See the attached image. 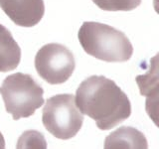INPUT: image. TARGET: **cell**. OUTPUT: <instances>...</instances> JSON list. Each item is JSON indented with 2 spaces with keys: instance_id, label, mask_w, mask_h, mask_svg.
Masks as SVG:
<instances>
[{
  "instance_id": "cell-8",
  "label": "cell",
  "mask_w": 159,
  "mask_h": 149,
  "mask_svg": "<svg viewBox=\"0 0 159 149\" xmlns=\"http://www.w3.org/2000/svg\"><path fill=\"white\" fill-rule=\"evenodd\" d=\"M21 61V49L11 32L0 24V72L6 73L16 69Z\"/></svg>"
},
{
  "instance_id": "cell-10",
  "label": "cell",
  "mask_w": 159,
  "mask_h": 149,
  "mask_svg": "<svg viewBox=\"0 0 159 149\" xmlns=\"http://www.w3.org/2000/svg\"><path fill=\"white\" fill-rule=\"evenodd\" d=\"M104 11H131L141 4V0H92Z\"/></svg>"
},
{
  "instance_id": "cell-2",
  "label": "cell",
  "mask_w": 159,
  "mask_h": 149,
  "mask_svg": "<svg viewBox=\"0 0 159 149\" xmlns=\"http://www.w3.org/2000/svg\"><path fill=\"white\" fill-rule=\"evenodd\" d=\"M78 38L84 51L101 61L120 63L132 57L133 47L126 35L107 24L84 22Z\"/></svg>"
},
{
  "instance_id": "cell-9",
  "label": "cell",
  "mask_w": 159,
  "mask_h": 149,
  "mask_svg": "<svg viewBox=\"0 0 159 149\" xmlns=\"http://www.w3.org/2000/svg\"><path fill=\"white\" fill-rule=\"evenodd\" d=\"M16 149H47L46 138L42 132L29 129L19 136Z\"/></svg>"
},
{
  "instance_id": "cell-4",
  "label": "cell",
  "mask_w": 159,
  "mask_h": 149,
  "mask_svg": "<svg viewBox=\"0 0 159 149\" xmlns=\"http://www.w3.org/2000/svg\"><path fill=\"white\" fill-rule=\"evenodd\" d=\"M42 122L53 136L68 140L76 136L82 128L84 116L76 106L73 94L61 93L46 101Z\"/></svg>"
},
{
  "instance_id": "cell-6",
  "label": "cell",
  "mask_w": 159,
  "mask_h": 149,
  "mask_svg": "<svg viewBox=\"0 0 159 149\" xmlns=\"http://www.w3.org/2000/svg\"><path fill=\"white\" fill-rule=\"evenodd\" d=\"M0 8L20 27H33L45 14L44 0H0Z\"/></svg>"
},
{
  "instance_id": "cell-11",
  "label": "cell",
  "mask_w": 159,
  "mask_h": 149,
  "mask_svg": "<svg viewBox=\"0 0 159 149\" xmlns=\"http://www.w3.org/2000/svg\"><path fill=\"white\" fill-rule=\"evenodd\" d=\"M0 149H5V139L1 132H0Z\"/></svg>"
},
{
  "instance_id": "cell-7",
  "label": "cell",
  "mask_w": 159,
  "mask_h": 149,
  "mask_svg": "<svg viewBox=\"0 0 159 149\" xmlns=\"http://www.w3.org/2000/svg\"><path fill=\"white\" fill-rule=\"evenodd\" d=\"M104 149H148V141L138 129L121 126L106 137Z\"/></svg>"
},
{
  "instance_id": "cell-5",
  "label": "cell",
  "mask_w": 159,
  "mask_h": 149,
  "mask_svg": "<svg viewBox=\"0 0 159 149\" xmlns=\"http://www.w3.org/2000/svg\"><path fill=\"white\" fill-rule=\"evenodd\" d=\"M75 68L74 54L65 45L59 43L44 45L35 56V69L40 78L50 84L66 83Z\"/></svg>"
},
{
  "instance_id": "cell-1",
  "label": "cell",
  "mask_w": 159,
  "mask_h": 149,
  "mask_svg": "<svg viewBox=\"0 0 159 149\" xmlns=\"http://www.w3.org/2000/svg\"><path fill=\"white\" fill-rule=\"evenodd\" d=\"M79 111L93 119L102 130H109L130 116L131 103L116 82L91 76L80 84L75 97Z\"/></svg>"
},
{
  "instance_id": "cell-3",
  "label": "cell",
  "mask_w": 159,
  "mask_h": 149,
  "mask_svg": "<svg viewBox=\"0 0 159 149\" xmlns=\"http://www.w3.org/2000/svg\"><path fill=\"white\" fill-rule=\"evenodd\" d=\"M5 109L14 120L33 115L44 103V89L31 74L16 73L5 78L0 86Z\"/></svg>"
}]
</instances>
